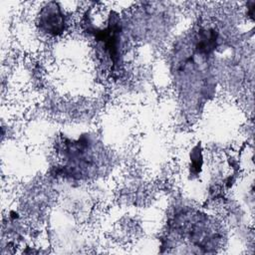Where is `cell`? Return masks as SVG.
Listing matches in <instances>:
<instances>
[{"instance_id": "cell-1", "label": "cell", "mask_w": 255, "mask_h": 255, "mask_svg": "<svg viewBox=\"0 0 255 255\" xmlns=\"http://www.w3.org/2000/svg\"><path fill=\"white\" fill-rule=\"evenodd\" d=\"M40 25L45 32L52 35H59L64 31V15L56 3H51L42 11Z\"/></svg>"}]
</instances>
